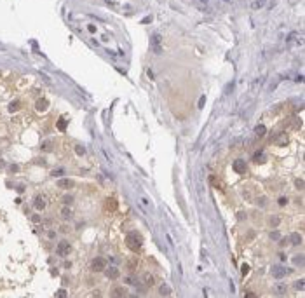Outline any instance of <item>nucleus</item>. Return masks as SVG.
<instances>
[{
	"mask_svg": "<svg viewBox=\"0 0 305 298\" xmlns=\"http://www.w3.org/2000/svg\"><path fill=\"white\" fill-rule=\"evenodd\" d=\"M106 275H108V277H117V275H119V270H117V268H110V270H106Z\"/></svg>",
	"mask_w": 305,
	"mask_h": 298,
	"instance_id": "obj_7",
	"label": "nucleus"
},
{
	"mask_svg": "<svg viewBox=\"0 0 305 298\" xmlns=\"http://www.w3.org/2000/svg\"><path fill=\"white\" fill-rule=\"evenodd\" d=\"M169 291H171V289H169V288H166V286H162V289H161V293H162V295H166V293L169 295Z\"/></svg>",
	"mask_w": 305,
	"mask_h": 298,
	"instance_id": "obj_11",
	"label": "nucleus"
},
{
	"mask_svg": "<svg viewBox=\"0 0 305 298\" xmlns=\"http://www.w3.org/2000/svg\"><path fill=\"white\" fill-rule=\"evenodd\" d=\"M127 246L131 248V249H134V251H138L140 248H141V236L138 232H131L129 236H127Z\"/></svg>",
	"mask_w": 305,
	"mask_h": 298,
	"instance_id": "obj_1",
	"label": "nucleus"
},
{
	"mask_svg": "<svg viewBox=\"0 0 305 298\" xmlns=\"http://www.w3.org/2000/svg\"><path fill=\"white\" fill-rule=\"evenodd\" d=\"M263 133H265V127H263V126H258V127H256V134H258V136H261Z\"/></svg>",
	"mask_w": 305,
	"mask_h": 298,
	"instance_id": "obj_9",
	"label": "nucleus"
},
{
	"mask_svg": "<svg viewBox=\"0 0 305 298\" xmlns=\"http://www.w3.org/2000/svg\"><path fill=\"white\" fill-rule=\"evenodd\" d=\"M282 274H284V270H282V268H279V270L274 268V275H282Z\"/></svg>",
	"mask_w": 305,
	"mask_h": 298,
	"instance_id": "obj_10",
	"label": "nucleus"
},
{
	"mask_svg": "<svg viewBox=\"0 0 305 298\" xmlns=\"http://www.w3.org/2000/svg\"><path fill=\"white\" fill-rule=\"evenodd\" d=\"M68 248H70V244H68L67 241H63V242H59V246H58V253H59V254H67Z\"/></svg>",
	"mask_w": 305,
	"mask_h": 298,
	"instance_id": "obj_4",
	"label": "nucleus"
},
{
	"mask_svg": "<svg viewBox=\"0 0 305 298\" xmlns=\"http://www.w3.org/2000/svg\"><path fill=\"white\" fill-rule=\"evenodd\" d=\"M91 268H93L94 272H101V270H105V260H103V258H96V260H93Z\"/></svg>",
	"mask_w": 305,
	"mask_h": 298,
	"instance_id": "obj_2",
	"label": "nucleus"
},
{
	"mask_svg": "<svg viewBox=\"0 0 305 298\" xmlns=\"http://www.w3.org/2000/svg\"><path fill=\"white\" fill-rule=\"evenodd\" d=\"M234 169H235L237 173H244V171H246V164H244L243 160H235V162H234Z\"/></svg>",
	"mask_w": 305,
	"mask_h": 298,
	"instance_id": "obj_3",
	"label": "nucleus"
},
{
	"mask_svg": "<svg viewBox=\"0 0 305 298\" xmlns=\"http://www.w3.org/2000/svg\"><path fill=\"white\" fill-rule=\"evenodd\" d=\"M253 160H255L256 164L263 162V160H265V154H263V152H256V154H255V157H253Z\"/></svg>",
	"mask_w": 305,
	"mask_h": 298,
	"instance_id": "obj_6",
	"label": "nucleus"
},
{
	"mask_svg": "<svg viewBox=\"0 0 305 298\" xmlns=\"http://www.w3.org/2000/svg\"><path fill=\"white\" fill-rule=\"evenodd\" d=\"M112 295L114 296H126L127 295V289L126 288H115L114 291H112Z\"/></svg>",
	"mask_w": 305,
	"mask_h": 298,
	"instance_id": "obj_5",
	"label": "nucleus"
},
{
	"mask_svg": "<svg viewBox=\"0 0 305 298\" xmlns=\"http://www.w3.org/2000/svg\"><path fill=\"white\" fill-rule=\"evenodd\" d=\"M263 2H265V0H256V2H255L251 7H253V9H258V7H261V5H263Z\"/></svg>",
	"mask_w": 305,
	"mask_h": 298,
	"instance_id": "obj_8",
	"label": "nucleus"
}]
</instances>
